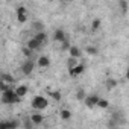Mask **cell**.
I'll list each match as a JSON object with an SVG mask.
<instances>
[{
  "label": "cell",
  "mask_w": 129,
  "mask_h": 129,
  "mask_svg": "<svg viewBox=\"0 0 129 129\" xmlns=\"http://www.w3.org/2000/svg\"><path fill=\"white\" fill-rule=\"evenodd\" d=\"M20 96H17L15 94V91L14 90H11V88H8V90H5L3 93H2V102L3 103H6V105H14V103H18L20 102Z\"/></svg>",
  "instance_id": "6da1fadb"
},
{
  "label": "cell",
  "mask_w": 129,
  "mask_h": 129,
  "mask_svg": "<svg viewBox=\"0 0 129 129\" xmlns=\"http://www.w3.org/2000/svg\"><path fill=\"white\" fill-rule=\"evenodd\" d=\"M49 106V100L44 97V96H35L32 99V108L37 109V111H43Z\"/></svg>",
  "instance_id": "7a4b0ae2"
},
{
  "label": "cell",
  "mask_w": 129,
  "mask_h": 129,
  "mask_svg": "<svg viewBox=\"0 0 129 129\" xmlns=\"http://www.w3.org/2000/svg\"><path fill=\"white\" fill-rule=\"evenodd\" d=\"M34 70H35V61H34L32 58H27V59L23 62V66H21V72H23V75L29 76V75H32Z\"/></svg>",
  "instance_id": "3957f363"
},
{
  "label": "cell",
  "mask_w": 129,
  "mask_h": 129,
  "mask_svg": "<svg viewBox=\"0 0 129 129\" xmlns=\"http://www.w3.org/2000/svg\"><path fill=\"white\" fill-rule=\"evenodd\" d=\"M84 102H85V106H87V108H93V106H96V105H97V102H99V96H97V94L85 96Z\"/></svg>",
  "instance_id": "277c9868"
},
{
  "label": "cell",
  "mask_w": 129,
  "mask_h": 129,
  "mask_svg": "<svg viewBox=\"0 0 129 129\" xmlns=\"http://www.w3.org/2000/svg\"><path fill=\"white\" fill-rule=\"evenodd\" d=\"M85 72V66H84V64H76V66L73 67V69H70L69 70V73H70V76L72 78H75V76H79V75H82Z\"/></svg>",
  "instance_id": "5b68a950"
},
{
  "label": "cell",
  "mask_w": 129,
  "mask_h": 129,
  "mask_svg": "<svg viewBox=\"0 0 129 129\" xmlns=\"http://www.w3.org/2000/svg\"><path fill=\"white\" fill-rule=\"evenodd\" d=\"M17 20H18V23H21V24L27 21V11H26L24 6H20V8L17 9Z\"/></svg>",
  "instance_id": "8992f818"
},
{
  "label": "cell",
  "mask_w": 129,
  "mask_h": 129,
  "mask_svg": "<svg viewBox=\"0 0 129 129\" xmlns=\"http://www.w3.org/2000/svg\"><path fill=\"white\" fill-rule=\"evenodd\" d=\"M34 38H35V40L40 43V46H41V47H43V46H46V44L49 43V37H47L46 30H43V32H37Z\"/></svg>",
  "instance_id": "52a82bcc"
},
{
  "label": "cell",
  "mask_w": 129,
  "mask_h": 129,
  "mask_svg": "<svg viewBox=\"0 0 129 129\" xmlns=\"http://www.w3.org/2000/svg\"><path fill=\"white\" fill-rule=\"evenodd\" d=\"M37 64H38V67H41V69H47V67L50 66V59H49V56L41 55V56H38Z\"/></svg>",
  "instance_id": "ba28073f"
},
{
  "label": "cell",
  "mask_w": 129,
  "mask_h": 129,
  "mask_svg": "<svg viewBox=\"0 0 129 129\" xmlns=\"http://www.w3.org/2000/svg\"><path fill=\"white\" fill-rule=\"evenodd\" d=\"M30 29H32V32H43L44 30V23L43 21H40V20H34L32 21V24H30Z\"/></svg>",
  "instance_id": "9c48e42d"
},
{
  "label": "cell",
  "mask_w": 129,
  "mask_h": 129,
  "mask_svg": "<svg viewBox=\"0 0 129 129\" xmlns=\"http://www.w3.org/2000/svg\"><path fill=\"white\" fill-rule=\"evenodd\" d=\"M18 126V121H0V129H15Z\"/></svg>",
  "instance_id": "30bf717a"
},
{
  "label": "cell",
  "mask_w": 129,
  "mask_h": 129,
  "mask_svg": "<svg viewBox=\"0 0 129 129\" xmlns=\"http://www.w3.org/2000/svg\"><path fill=\"white\" fill-rule=\"evenodd\" d=\"M66 38H67V35H66V32H64L62 29H56V30H55V34H53V40H55V41L61 43L62 40H66Z\"/></svg>",
  "instance_id": "8fae6325"
},
{
  "label": "cell",
  "mask_w": 129,
  "mask_h": 129,
  "mask_svg": "<svg viewBox=\"0 0 129 129\" xmlns=\"http://www.w3.org/2000/svg\"><path fill=\"white\" fill-rule=\"evenodd\" d=\"M69 55L73 56V58H79V56L82 55V52H81V49H79L78 46H70V47H69Z\"/></svg>",
  "instance_id": "7c38bea8"
},
{
  "label": "cell",
  "mask_w": 129,
  "mask_h": 129,
  "mask_svg": "<svg viewBox=\"0 0 129 129\" xmlns=\"http://www.w3.org/2000/svg\"><path fill=\"white\" fill-rule=\"evenodd\" d=\"M26 47H29L30 50H38V49H40L41 46H40V43H38V41H37V40H35V38L32 37V38H30V40L27 41V44H26Z\"/></svg>",
  "instance_id": "4fadbf2b"
},
{
  "label": "cell",
  "mask_w": 129,
  "mask_h": 129,
  "mask_svg": "<svg viewBox=\"0 0 129 129\" xmlns=\"http://www.w3.org/2000/svg\"><path fill=\"white\" fill-rule=\"evenodd\" d=\"M14 91H15V94H17V96H20V97H23V96H26V94H27V91H29V88H27L26 85H18V87H17L15 90H14Z\"/></svg>",
  "instance_id": "5bb4252c"
},
{
  "label": "cell",
  "mask_w": 129,
  "mask_h": 129,
  "mask_svg": "<svg viewBox=\"0 0 129 129\" xmlns=\"http://www.w3.org/2000/svg\"><path fill=\"white\" fill-rule=\"evenodd\" d=\"M30 120H32L34 124H41V123L44 121V117H43L40 112H37V114H32V115H30Z\"/></svg>",
  "instance_id": "9a60e30c"
},
{
  "label": "cell",
  "mask_w": 129,
  "mask_h": 129,
  "mask_svg": "<svg viewBox=\"0 0 129 129\" xmlns=\"http://www.w3.org/2000/svg\"><path fill=\"white\" fill-rule=\"evenodd\" d=\"M0 79L2 81H5V82H8V84H12L15 79H14V76L12 75H9V73H2L0 75Z\"/></svg>",
  "instance_id": "2e32d148"
},
{
  "label": "cell",
  "mask_w": 129,
  "mask_h": 129,
  "mask_svg": "<svg viewBox=\"0 0 129 129\" xmlns=\"http://www.w3.org/2000/svg\"><path fill=\"white\" fill-rule=\"evenodd\" d=\"M76 64H78V58L70 56V58H69V61H67V67H69V70H70V69H73Z\"/></svg>",
  "instance_id": "e0dca14e"
},
{
  "label": "cell",
  "mask_w": 129,
  "mask_h": 129,
  "mask_svg": "<svg viewBox=\"0 0 129 129\" xmlns=\"http://www.w3.org/2000/svg\"><path fill=\"white\" fill-rule=\"evenodd\" d=\"M105 84H106V88L108 90H112V88L117 87V81L115 79H108V81H105Z\"/></svg>",
  "instance_id": "ac0fdd59"
},
{
  "label": "cell",
  "mask_w": 129,
  "mask_h": 129,
  "mask_svg": "<svg viewBox=\"0 0 129 129\" xmlns=\"http://www.w3.org/2000/svg\"><path fill=\"white\" fill-rule=\"evenodd\" d=\"M59 115H61V118H62V120H69V118L72 117V112H70L69 109H62Z\"/></svg>",
  "instance_id": "d6986e66"
},
{
  "label": "cell",
  "mask_w": 129,
  "mask_h": 129,
  "mask_svg": "<svg viewBox=\"0 0 129 129\" xmlns=\"http://www.w3.org/2000/svg\"><path fill=\"white\" fill-rule=\"evenodd\" d=\"M108 105H109V102L106 99H99V102H97L96 106H99V108H108Z\"/></svg>",
  "instance_id": "ffe728a7"
},
{
  "label": "cell",
  "mask_w": 129,
  "mask_h": 129,
  "mask_svg": "<svg viewBox=\"0 0 129 129\" xmlns=\"http://www.w3.org/2000/svg\"><path fill=\"white\" fill-rule=\"evenodd\" d=\"M120 9H121V12L123 14H126L127 12V2H126V0H120Z\"/></svg>",
  "instance_id": "44dd1931"
},
{
  "label": "cell",
  "mask_w": 129,
  "mask_h": 129,
  "mask_svg": "<svg viewBox=\"0 0 129 129\" xmlns=\"http://www.w3.org/2000/svg\"><path fill=\"white\" fill-rule=\"evenodd\" d=\"M99 27H100V18H96V20L91 23V30L94 32V30H97Z\"/></svg>",
  "instance_id": "7402d4cb"
},
{
  "label": "cell",
  "mask_w": 129,
  "mask_h": 129,
  "mask_svg": "<svg viewBox=\"0 0 129 129\" xmlns=\"http://www.w3.org/2000/svg\"><path fill=\"white\" fill-rule=\"evenodd\" d=\"M61 43H62V46H61V49H62V50H69V47H70V40H69V38L62 40Z\"/></svg>",
  "instance_id": "603a6c76"
},
{
  "label": "cell",
  "mask_w": 129,
  "mask_h": 129,
  "mask_svg": "<svg viewBox=\"0 0 129 129\" xmlns=\"http://www.w3.org/2000/svg\"><path fill=\"white\" fill-rule=\"evenodd\" d=\"M9 87H8V82H5V81H2L0 79V93H3L5 90H8Z\"/></svg>",
  "instance_id": "cb8c5ba5"
},
{
  "label": "cell",
  "mask_w": 129,
  "mask_h": 129,
  "mask_svg": "<svg viewBox=\"0 0 129 129\" xmlns=\"http://www.w3.org/2000/svg\"><path fill=\"white\" fill-rule=\"evenodd\" d=\"M32 52H34V50H30L29 47H24V49H23V55H24L26 58H30V56H32Z\"/></svg>",
  "instance_id": "d4e9b609"
},
{
  "label": "cell",
  "mask_w": 129,
  "mask_h": 129,
  "mask_svg": "<svg viewBox=\"0 0 129 129\" xmlns=\"http://www.w3.org/2000/svg\"><path fill=\"white\" fill-rule=\"evenodd\" d=\"M76 99H78V100H84V99H85V91H84V90H79L78 94H76Z\"/></svg>",
  "instance_id": "484cf974"
},
{
  "label": "cell",
  "mask_w": 129,
  "mask_h": 129,
  "mask_svg": "<svg viewBox=\"0 0 129 129\" xmlns=\"http://www.w3.org/2000/svg\"><path fill=\"white\" fill-rule=\"evenodd\" d=\"M50 96H52L56 102H58V100H61V93H59V91H52V93H50Z\"/></svg>",
  "instance_id": "4316f807"
},
{
  "label": "cell",
  "mask_w": 129,
  "mask_h": 129,
  "mask_svg": "<svg viewBox=\"0 0 129 129\" xmlns=\"http://www.w3.org/2000/svg\"><path fill=\"white\" fill-rule=\"evenodd\" d=\"M87 53L88 55H97V49L96 47H87Z\"/></svg>",
  "instance_id": "83f0119b"
},
{
  "label": "cell",
  "mask_w": 129,
  "mask_h": 129,
  "mask_svg": "<svg viewBox=\"0 0 129 129\" xmlns=\"http://www.w3.org/2000/svg\"><path fill=\"white\" fill-rule=\"evenodd\" d=\"M32 124H34V123H32V120H30V118H29V120H27V121H26V123H24V127H30V126H32Z\"/></svg>",
  "instance_id": "f1b7e54d"
},
{
  "label": "cell",
  "mask_w": 129,
  "mask_h": 129,
  "mask_svg": "<svg viewBox=\"0 0 129 129\" xmlns=\"http://www.w3.org/2000/svg\"><path fill=\"white\" fill-rule=\"evenodd\" d=\"M62 2H72V0H62Z\"/></svg>",
  "instance_id": "f546056e"
}]
</instances>
